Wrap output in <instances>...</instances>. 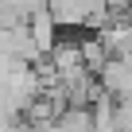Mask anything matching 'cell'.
I'll return each mask as SVG.
<instances>
[{"mask_svg": "<svg viewBox=\"0 0 132 132\" xmlns=\"http://www.w3.org/2000/svg\"><path fill=\"white\" fill-rule=\"evenodd\" d=\"M97 35V43L105 47V54L109 58H120V54H132V23L124 20V16H113L101 31H93Z\"/></svg>", "mask_w": 132, "mask_h": 132, "instance_id": "6da1fadb", "label": "cell"}, {"mask_svg": "<svg viewBox=\"0 0 132 132\" xmlns=\"http://www.w3.org/2000/svg\"><path fill=\"white\" fill-rule=\"evenodd\" d=\"M23 27H27V35H31V43L39 47V54L47 58V51H51V47L58 43V23H54V16H51V8H39V12H35V16H31V20L23 23Z\"/></svg>", "mask_w": 132, "mask_h": 132, "instance_id": "7a4b0ae2", "label": "cell"}, {"mask_svg": "<svg viewBox=\"0 0 132 132\" xmlns=\"http://www.w3.org/2000/svg\"><path fill=\"white\" fill-rule=\"evenodd\" d=\"M78 54H82V66H86L89 74H97L101 66H105V58H109V54H105V47L97 43V35L82 39V43H78Z\"/></svg>", "mask_w": 132, "mask_h": 132, "instance_id": "3957f363", "label": "cell"}]
</instances>
